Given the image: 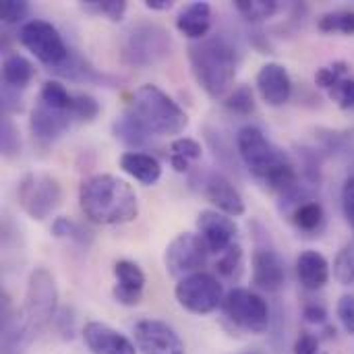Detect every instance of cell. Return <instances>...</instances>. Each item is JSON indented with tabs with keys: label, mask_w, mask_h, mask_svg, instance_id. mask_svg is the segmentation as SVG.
Wrapping results in <instances>:
<instances>
[{
	"label": "cell",
	"mask_w": 354,
	"mask_h": 354,
	"mask_svg": "<svg viewBox=\"0 0 354 354\" xmlns=\"http://www.w3.org/2000/svg\"><path fill=\"white\" fill-rule=\"evenodd\" d=\"M176 301L183 309L195 315L214 313L224 303V288L220 280L205 272H195L178 280L174 288Z\"/></svg>",
	"instance_id": "obj_9"
},
{
	"label": "cell",
	"mask_w": 354,
	"mask_h": 354,
	"mask_svg": "<svg viewBox=\"0 0 354 354\" xmlns=\"http://www.w3.org/2000/svg\"><path fill=\"white\" fill-rule=\"evenodd\" d=\"M236 149L249 172L268 189L280 193L286 199H297L301 189L297 166L284 149L266 137L261 129L253 124L243 127L236 133Z\"/></svg>",
	"instance_id": "obj_1"
},
{
	"label": "cell",
	"mask_w": 354,
	"mask_h": 354,
	"mask_svg": "<svg viewBox=\"0 0 354 354\" xmlns=\"http://www.w3.org/2000/svg\"><path fill=\"white\" fill-rule=\"evenodd\" d=\"M292 224L303 230V232H319L324 222H326V212L322 207L319 201L307 199V201H299L292 209Z\"/></svg>",
	"instance_id": "obj_24"
},
{
	"label": "cell",
	"mask_w": 354,
	"mask_h": 354,
	"mask_svg": "<svg viewBox=\"0 0 354 354\" xmlns=\"http://www.w3.org/2000/svg\"><path fill=\"white\" fill-rule=\"evenodd\" d=\"M79 205L85 218L100 226L129 224L139 214L135 189L114 174H93L79 187Z\"/></svg>",
	"instance_id": "obj_2"
},
{
	"label": "cell",
	"mask_w": 354,
	"mask_h": 354,
	"mask_svg": "<svg viewBox=\"0 0 354 354\" xmlns=\"http://www.w3.org/2000/svg\"><path fill=\"white\" fill-rule=\"evenodd\" d=\"M295 354H319V338L315 334L303 332L295 342Z\"/></svg>",
	"instance_id": "obj_42"
},
{
	"label": "cell",
	"mask_w": 354,
	"mask_h": 354,
	"mask_svg": "<svg viewBox=\"0 0 354 354\" xmlns=\"http://www.w3.org/2000/svg\"><path fill=\"white\" fill-rule=\"evenodd\" d=\"M83 8L95 15H104L110 21H120L127 12L124 0H85Z\"/></svg>",
	"instance_id": "obj_33"
},
{
	"label": "cell",
	"mask_w": 354,
	"mask_h": 354,
	"mask_svg": "<svg viewBox=\"0 0 354 354\" xmlns=\"http://www.w3.org/2000/svg\"><path fill=\"white\" fill-rule=\"evenodd\" d=\"M19 41L48 66H60L71 54L60 31L44 19H31L23 23L19 29Z\"/></svg>",
	"instance_id": "obj_10"
},
{
	"label": "cell",
	"mask_w": 354,
	"mask_h": 354,
	"mask_svg": "<svg viewBox=\"0 0 354 354\" xmlns=\"http://www.w3.org/2000/svg\"><path fill=\"white\" fill-rule=\"evenodd\" d=\"M0 143H2V153L6 158H12L19 149H21V139H19V131L12 124V120L8 116L2 118V131H0Z\"/></svg>",
	"instance_id": "obj_35"
},
{
	"label": "cell",
	"mask_w": 354,
	"mask_h": 354,
	"mask_svg": "<svg viewBox=\"0 0 354 354\" xmlns=\"http://www.w3.org/2000/svg\"><path fill=\"white\" fill-rule=\"evenodd\" d=\"M147 131L158 137H174L189 127V114L158 85H141L135 89L129 110Z\"/></svg>",
	"instance_id": "obj_4"
},
{
	"label": "cell",
	"mask_w": 354,
	"mask_h": 354,
	"mask_svg": "<svg viewBox=\"0 0 354 354\" xmlns=\"http://www.w3.org/2000/svg\"><path fill=\"white\" fill-rule=\"evenodd\" d=\"M35 75L33 64L23 54H8L2 62V81L6 87L25 89Z\"/></svg>",
	"instance_id": "obj_23"
},
{
	"label": "cell",
	"mask_w": 354,
	"mask_h": 354,
	"mask_svg": "<svg viewBox=\"0 0 354 354\" xmlns=\"http://www.w3.org/2000/svg\"><path fill=\"white\" fill-rule=\"evenodd\" d=\"M330 97L344 110H351L354 108V79H342L338 85H334L330 91Z\"/></svg>",
	"instance_id": "obj_38"
},
{
	"label": "cell",
	"mask_w": 354,
	"mask_h": 354,
	"mask_svg": "<svg viewBox=\"0 0 354 354\" xmlns=\"http://www.w3.org/2000/svg\"><path fill=\"white\" fill-rule=\"evenodd\" d=\"M114 135H116L120 141H124L127 145H133V147L145 145L147 139H149V131H147L131 112L122 114V116L114 122Z\"/></svg>",
	"instance_id": "obj_25"
},
{
	"label": "cell",
	"mask_w": 354,
	"mask_h": 354,
	"mask_svg": "<svg viewBox=\"0 0 354 354\" xmlns=\"http://www.w3.org/2000/svg\"><path fill=\"white\" fill-rule=\"evenodd\" d=\"M336 313H338V319L344 328L346 334H354V297L353 295H344L340 297L338 301V307H336Z\"/></svg>",
	"instance_id": "obj_39"
},
{
	"label": "cell",
	"mask_w": 354,
	"mask_h": 354,
	"mask_svg": "<svg viewBox=\"0 0 354 354\" xmlns=\"http://www.w3.org/2000/svg\"><path fill=\"white\" fill-rule=\"evenodd\" d=\"M133 334L135 346L141 354H185V342L166 322L141 319Z\"/></svg>",
	"instance_id": "obj_12"
},
{
	"label": "cell",
	"mask_w": 354,
	"mask_h": 354,
	"mask_svg": "<svg viewBox=\"0 0 354 354\" xmlns=\"http://www.w3.org/2000/svg\"><path fill=\"white\" fill-rule=\"evenodd\" d=\"M73 120L75 118L71 112H60V110H54V108L37 102L35 108L31 110L29 129H31V135L37 143L50 145L71 127Z\"/></svg>",
	"instance_id": "obj_15"
},
{
	"label": "cell",
	"mask_w": 354,
	"mask_h": 354,
	"mask_svg": "<svg viewBox=\"0 0 354 354\" xmlns=\"http://www.w3.org/2000/svg\"><path fill=\"white\" fill-rule=\"evenodd\" d=\"M201 153H203V149L195 139L178 137L170 143V156H174V158H183L187 162H193V160H199Z\"/></svg>",
	"instance_id": "obj_36"
},
{
	"label": "cell",
	"mask_w": 354,
	"mask_h": 354,
	"mask_svg": "<svg viewBox=\"0 0 354 354\" xmlns=\"http://www.w3.org/2000/svg\"><path fill=\"white\" fill-rule=\"evenodd\" d=\"M234 6L247 21L253 23L272 19L280 10L278 0H234Z\"/></svg>",
	"instance_id": "obj_28"
},
{
	"label": "cell",
	"mask_w": 354,
	"mask_h": 354,
	"mask_svg": "<svg viewBox=\"0 0 354 354\" xmlns=\"http://www.w3.org/2000/svg\"><path fill=\"white\" fill-rule=\"evenodd\" d=\"M172 52V35L158 23L141 21L131 25L120 39V58L135 68H147Z\"/></svg>",
	"instance_id": "obj_5"
},
{
	"label": "cell",
	"mask_w": 354,
	"mask_h": 354,
	"mask_svg": "<svg viewBox=\"0 0 354 354\" xmlns=\"http://www.w3.org/2000/svg\"><path fill=\"white\" fill-rule=\"evenodd\" d=\"M17 201L31 220H46L62 201V187L56 178L41 172H29L19 180Z\"/></svg>",
	"instance_id": "obj_7"
},
{
	"label": "cell",
	"mask_w": 354,
	"mask_h": 354,
	"mask_svg": "<svg viewBox=\"0 0 354 354\" xmlns=\"http://www.w3.org/2000/svg\"><path fill=\"white\" fill-rule=\"evenodd\" d=\"M303 317H305L307 324L324 326V324L328 322V311H326V307L319 305V303H309V305H305V309H303Z\"/></svg>",
	"instance_id": "obj_43"
},
{
	"label": "cell",
	"mask_w": 354,
	"mask_h": 354,
	"mask_svg": "<svg viewBox=\"0 0 354 354\" xmlns=\"http://www.w3.org/2000/svg\"><path fill=\"white\" fill-rule=\"evenodd\" d=\"M216 272L226 280H236L243 274V249H241V245L234 243L230 249L220 253V257L216 261Z\"/></svg>",
	"instance_id": "obj_29"
},
{
	"label": "cell",
	"mask_w": 354,
	"mask_h": 354,
	"mask_svg": "<svg viewBox=\"0 0 354 354\" xmlns=\"http://www.w3.org/2000/svg\"><path fill=\"white\" fill-rule=\"evenodd\" d=\"M342 212H344L348 226L354 230V168L348 172L342 185Z\"/></svg>",
	"instance_id": "obj_40"
},
{
	"label": "cell",
	"mask_w": 354,
	"mask_h": 354,
	"mask_svg": "<svg viewBox=\"0 0 354 354\" xmlns=\"http://www.w3.org/2000/svg\"><path fill=\"white\" fill-rule=\"evenodd\" d=\"M73 118L81 122H91L100 114V104L89 93H75L73 97Z\"/></svg>",
	"instance_id": "obj_34"
},
{
	"label": "cell",
	"mask_w": 354,
	"mask_h": 354,
	"mask_svg": "<svg viewBox=\"0 0 354 354\" xmlns=\"http://www.w3.org/2000/svg\"><path fill=\"white\" fill-rule=\"evenodd\" d=\"M58 309V288L56 280L46 268H35L27 280L25 292V311L23 319L31 328L33 334L44 330L54 317Z\"/></svg>",
	"instance_id": "obj_6"
},
{
	"label": "cell",
	"mask_w": 354,
	"mask_h": 354,
	"mask_svg": "<svg viewBox=\"0 0 354 354\" xmlns=\"http://www.w3.org/2000/svg\"><path fill=\"white\" fill-rule=\"evenodd\" d=\"M2 106L6 112H19L23 106H21V97H19V89H12V87H6L4 85V93H2Z\"/></svg>",
	"instance_id": "obj_44"
},
{
	"label": "cell",
	"mask_w": 354,
	"mask_h": 354,
	"mask_svg": "<svg viewBox=\"0 0 354 354\" xmlns=\"http://www.w3.org/2000/svg\"><path fill=\"white\" fill-rule=\"evenodd\" d=\"M334 278L342 286H353L354 284V247L346 245L342 251H338L334 259Z\"/></svg>",
	"instance_id": "obj_32"
},
{
	"label": "cell",
	"mask_w": 354,
	"mask_h": 354,
	"mask_svg": "<svg viewBox=\"0 0 354 354\" xmlns=\"http://www.w3.org/2000/svg\"><path fill=\"white\" fill-rule=\"evenodd\" d=\"M203 195L209 203H214L218 207V212H222L230 218H239L245 214V201H243L241 193L226 176H222L218 172H212L205 176Z\"/></svg>",
	"instance_id": "obj_19"
},
{
	"label": "cell",
	"mask_w": 354,
	"mask_h": 354,
	"mask_svg": "<svg viewBox=\"0 0 354 354\" xmlns=\"http://www.w3.org/2000/svg\"><path fill=\"white\" fill-rule=\"evenodd\" d=\"M83 340L87 348L93 354H137V346L118 330L100 324V322H89L83 328Z\"/></svg>",
	"instance_id": "obj_17"
},
{
	"label": "cell",
	"mask_w": 354,
	"mask_h": 354,
	"mask_svg": "<svg viewBox=\"0 0 354 354\" xmlns=\"http://www.w3.org/2000/svg\"><path fill=\"white\" fill-rule=\"evenodd\" d=\"M122 172H127L131 178H135L141 185H156L162 176L160 162L143 151H124L118 160Z\"/></svg>",
	"instance_id": "obj_22"
},
{
	"label": "cell",
	"mask_w": 354,
	"mask_h": 354,
	"mask_svg": "<svg viewBox=\"0 0 354 354\" xmlns=\"http://www.w3.org/2000/svg\"><path fill=\"white\" fill-rule=\"evenodd\" d=\"M222 311L230 324L249 334H266L270 328V307L257 292L249 288H234L224 297Z\"/></svg>",
	"instance_id": "obj_8"
},
{
	"label": "cell",
	"mask_w": 354,
	"mask_h": 354,
	"mask_svg": "<svg viewBox=\"0 0 354 354\" xmlns=\"http://www.w3.org/2000/svg\"><path fill=\"white\" fill-rule=\"evenodd\" d=\"M197 228L201 232V239L205 241L209 253H224L234 245V239L239 234V226L234 220L218 209H205L197 218Z\"/></svg>",
	"instance_id": "obj_13"
},
{
	"label": "cell",
	"mask_w": 354,
	"mask_h": 354,
	"mask_svg": "<svg viewBox=\"0 0 354 354\" xmlns=\"http://www.w3.org/2000/svg\"><path fill=\"white\" fill-rule=\"evenodd\" d=\"M317 29L324 33H344L354 35V10L353 8H340L330 10L317 19Z\"/></svg>",
	"instance_id": "obj_27"
},
{
	"label": "cell",
	"mask_w": 354,
	"mask_h": 354,
	"mask_svg": "<svg viewBox=\"0 0 354 354\" xmlns=\"http://www.w3.org/2000/svg\"><path fill=\"white\" fill-rule=\"evenodd\" d=\"M52 232L58 239H64V236H68V239H81L79 236L81 234L79 226L75 222H71L68 218H56L54 224H52Z\"/></svg>",
	"instance_id": "obj_41"
},
{
	"label": "cell",
	"mask_w": 354,
	"mask_h": 354,
	"mask_svg": "<svg viewBox=\"0 0 354 354\" xmlns=\"http://www.w3.org/2000/svg\"><path fill=\"white\" fill-rule=\"evenodd\" d=\"M191 73L199 87L214 100L226 97L236 79V52L222 35H207L189 46Z\"/></svg>",
	"instance_id": "obj_3"
},
{
	"label": "cell",
	"mask_w": 354,
	"mask_h": 354,
	"mask_svg": "<svg viewBox=\"0 0 354 354\" xmlns=\"http://www.w3.org/2000/svg\"><path fill=\"white\" fill-rule=\"evenodd\" d=\"M245 354H259V353H245Z\"/></svg>",
	"instance_id": "obj_46"
},
{
	"label": "cell",
	"mask_w": 354,
	"mask_h": 354,
	"mask_svg": "<svg viewBox=\"0 0 354 354\" xmlns=\"http://www.w3.org/2000/svg\"><path fill=\"white\" fill-rule=\"evenodd\" d=\"M224 106H226V110H230L232 114L249 116V114L255 110L253 89H251L249 85H241V87L232 89V91L224 97Z\"/></svg>",
	"instance_id": "obj_30"
},
{
	"label": "cell",
	"mask_w": 354,
	"mask_h": 354,
	"mask_svg": "<svg viewBox=\"0 0 354 354\" xmlns=\"http://www.w3.org/2000/svg\"><path fill=\"white\" fill-rule=\"evenodd\" d=\"M207 255H209V249L205 241L201 239V234L183 232L174 236L170 245L166 247V255H164L166 272L174 278L191 276L205 266Z\"/></svg>",
	"instance_id": "obj_11"
},
{
	"label": "cell",
	"mask_w": 354,
	"mask_h": 354,
	"mask_svg": "<svg viewBox=\"0 0 354 354\" xmlns=\"http://www.w3.org/2000/svg\"><path fill=\"white\" fill-rule=\"evenodd\" d=\"M176 27L185 37L193 41L205 39L212 29V6L207 2L187 4L176 19Z\"/></svg>",
	"instance_id": "obj_21"
},
{
	"label": "cell",
	"mask_w": 354,
	"mask_h": 354,
	"mask_svg": "<svg viewBox=\"0 0 354 354\" xmlns=\"http://www.w3.org/2000/svg\"><path fill=\"white\" fill-rule=\"evenodd\" d=\"M143 4H145V8H149V10H170V8L174 6L172 0H145Z\"/></svg>",
	"instance_id": "obj_45"
},
{
	"label": "cell",
	"mask_w": 354,
	"mask_h": 354,
	"mask_svg": "<svg viewBox=\"0 0 354 354\" xmlns=\"http://www.w3.org/2000/svg\"><path fill=\"white\" fill-rule=\"evenodd\" d=\"M348 71H351V64L344 62V60H336L332 64H326V66L317 68V73H315V85L319 89L330 91L334 85H338L342 79H346Z\"/></svg>",
	"instance_id": "obj_31"
},
{
	"label": "cell",
	"mask_w": 354,
	"mask_h": 354,
	"mask_svg": "<svg viewBox=\"0 0 354 354\" xmlns=\"http://www.w3.org/2000/svg\"><path fill=\"white\" fill-rule=\"evenodd\" d=\"M297 276L305 290H319L330 280V263L319 251H303L297 259Z\"/></svg>",
	"instance_id": "obj_20"
},
{
	"label": "cell",
	"mask_w": 354,
	"mask_h": 354,
	"mask_svg": "<svg viewBox=\"0 0 354 354\" xmlns=\"http://www.w3.org/2000/svg\"><path fill=\"white\" fill-rule=\"evenodd\" d=\"M257 89L266 104L270 106H284L292 95V79L284 64L268 62L257 73Z\"/></svg>",
	"instance_id": "obj_16"
},
{
	"label": "cell",
	"mask_w": 354,
	"mask_h": 354,
	"mask_svg": "<svg viewBox=\"0 0 354 354\" xmlns=\"http://www.w3.org/2000/svg\"><path fill=\"white\" fill-rule=\"evenodd\" d=\"M253 284L263 292H278L286 282V268L282 257L268 247H257L251 259Z\"/></svg>",
	"instance_id": "obj_14"
},
{
	"label": "cell",
	"mask_w": 354,
	"mask_h": 354,
	"mask_svg": "<svg viewBox=\"0 0 354 354\" xmlns=\"http://www.w3.org/2000/svg\"><path fill=\"white\" fill-rule=\"evenodd\" d=\"M73 97H75V93H71L60 81H46L39 89V102L54 110H60V112L73 110Z\"/></svg>",
	"instance_id": "obj_26"
},
{
	"label": "cell",
	"mask_w": 354,
	"mask_h": 354,
	"mask_svg": "<svg viewBox=\"0 0 354 354\" xmlns=\"http://www.w3.org/2000/svg\"><path fill=\"white\" fill-rule=\"evenodd\" d=\"M114 278L116 284L112 288V295L116 303L124 307H135L141 303L143 288H145V274L143 270L129 259H120L114 263Z\"/></svg>",
	"instance_id": "obj_18"
},
{
	"label": "cell",
	"mask_w": 354,
	"mask_h": 354,
	"mask_svg": "<svg viewBox=\"0 0 354 354\" xmlns=\"http://www.w3.org/2000/svg\"><path fill=\"white\" fill-rule=\"evenodd\" d=\"M29 15V4L23 0H2L0 2V17L6 25H17Z\"/></svg>",
	"instance_id": "obj_37"
}]
</instances>
